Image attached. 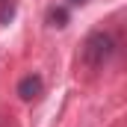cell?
Instances as JSON below:
<instances>
[{
  "mask_svg": "<svg viewBox=\"0 0 127 127\" xmlns=\"http://www.w3.org/2000/svg\"><path fill=\"white\" fill-rule=\"evenodd\" d=\"M86 0H68V6H83Z\"/></svg>",
  "mask_w": 127,
  "mask_h": 127,
  "instance_id": "obj_5",
  "label": "cell"
},
{
  "mask_svg": "<svg viewBox=\"0 0 127 127\" xmlns=\"http://www.w3.org/2000/svg\"><path fill=\"white\" fill-rule=\"evenodd\" d=\"M47 24L50 27H65L68 24V9L65 6H50L47 9Z\"/></svg>",
  "mask_w": 127,
  "mask_h": 127,
  "instance_id": "obj_3",
  "label": "cell"
},
{
  "mask_svg": "<svg viewBox=\"0 0 127 127\" xmlns=\"http://www.w3.org/2000/svg\"><path fill=\"white\" fill-rule=\"evenodd\" d=\"M112 53H115V38L106 30H92L80 47V62L89 71H103L112 59Z\"/></svg>",
  "mask_w": 127,
  "mask_h": 127,
  "instance_id": "obj_1",
  "label": "cell"
},
{
  "mask_svg": "<svg viewBox=\"0 0 127 127\" xmlns=\"http://www.w3.org/2000/svg\"><path fill=\"white\" fill-rule=\"evenodd\" d=\"M18 12V0H0V24H9Z\"/></svg>",
  "mask_w": 127,
  "mask_h": 127,
  "instance_id": "obj_4",
  "label": "cell"
},
{
  "mask_svg": "<svg viewBox=\"0 0 127 127\" xmlns=\"http://www.w3.org/2000/svg\"><path fill=\"white\" fill-rule=\"evenodd\" d=\"M41 95H44V80H41L38 74L21 77V83H18V97H21L24 103H32V100H38Z\"/></svg>",
  "mask_w": 127,
  "mask_h": 127,
  "instance_id": "obj_2",
  "label": "cell"
}]
</instances>
